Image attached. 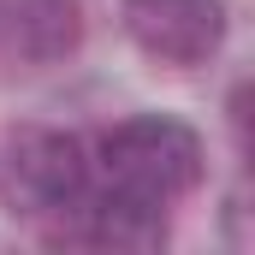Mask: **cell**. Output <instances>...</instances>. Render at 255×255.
Wrapping results in <instances>:
<instances>
[{"label": "cell", "mask_w": 255, "mask_h": 255, "mask_svg": "<svg viewBox=\"0 0 255 255\" xmlns=\"http://www.w3.org/2000/svg\"><path fill=\"white\" fill-rule=\"evenodd\" d=\"M101 172L125 196H142L154 208H172L190 196L208 172V148L184 119L172 113H130L101 136Z\"/></svg>", "instance_id": "cell-1"}, {"label": "cell", "mask_w": 255, "mask_h": 255, "mask_svg": "<svg viewBox=\"0 0 255 255\" xmlns=\"http://www.w3.org/2000/svg\"><path fill=\"white\" fill-rule=\"evenodd\" d=\"M89 196V160L71 130L24 125L6 148V202L18 214H71Z\"/></svg>", "instance_id": "cell-2"}, {"label": "cell", "mask_w": 255, "mask_h": 255, "mask_svg": "<svg viewBox=\"0 0 255 255\" xmlns=\"http://www.w3.org/2000/svg\"><path fill=\"white\" fill-rule=\"evenodd\" d=\"M125 36L154 65H208L226 42V0H119Z\"/></svg>", "instance_id": "cell-3"}, {"label": "cell", "mask_w": 255, "mask_h": 255, "mask_svg": "<svg viewBox=\"0 0 255 255\" xmlns=\"http://www.w3.org/2000/svg\"><path fill=\"white\" fill-rule=\"evenodd\" d=\"M77 0H0V48L24 60H60L77 48Z\"/></svg>", "instance_id": "cell-4"}, {"label": "cell", "mask_w": 255, "mask_h": 255, "mask_svg": "<svg viewBox=\"0 0 255 255\" xmlns=\"http://www.w3.org/2000/svg\"><path fill=\"white\" fill-rule=\"evenodd\" d=\"M77 214H83V238L101 244V250H160L166 244V208H154L142 196H125L113 184L101 196H83Z\"/></svg>", "instance_id": "cell-5"}]
</instances>
